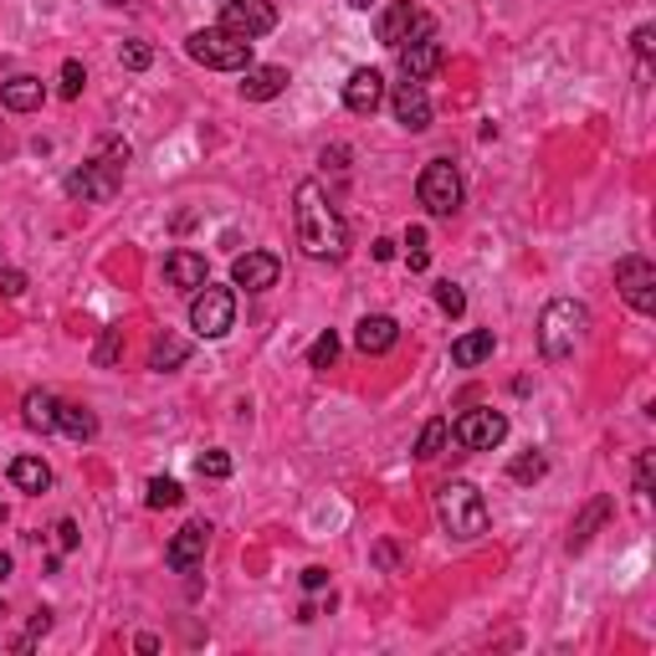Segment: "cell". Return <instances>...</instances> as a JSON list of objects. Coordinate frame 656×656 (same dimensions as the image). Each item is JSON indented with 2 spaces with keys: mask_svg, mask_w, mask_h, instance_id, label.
<instances>
[{
  "mask_svg": "<svg viewBox=\"0 0 656 656\" xmlns=\"http://www.w3.org/2000/svg\"><path fill=\"white\" fill-rule=\"evenodd\" d=\"M293 210H298V247L318 262H339L349 252V226L334 210V200L324 195L318 179H303L298 195H293Z\"/></svg>",
  "mask_w": 656,
  "mask_h": 656,
  "instance_id": "cell-1",
  "label": "cell"
},
{
  "mask_svg": "<svg viewBox=\"0 0 656 656\" xmlns=\"http://www.w3.org/2000/svg\"><path fill=\"white\" fill-rule=\"evenodd\" d=\"M436 518H441V528H447L451 538H482L488 534V503H482V492L462 478L436 488Z\"/></svg>",
  "mask_w": 656,
  "mask_h": 656,
  "instance_id": "cell-2",
  "label": "cell"
},
{
  "mask_svg": "<svg viewBox=\"0 0 656 656\" xmlns=\"http://www.w3.org/2000/svg\"><path fill=\"white\" fill-rule=\"evenodd\" d=\"M123 164H129V144H103L98 160H88L83 170L67 175V195L73 200H113L123 185Z\"/></svg>",
  "mask_w": 656,
  "mask_h": 656,
  "instance_id": "cell-3",
  "label": "cell"
},
{
  "mask_svg": "<svg viewBox=\"0 0 656 656\" xmlns=\"http://www.w3.org/2000/svg\"><path fill=\"white\" fill-rule=\"evenodd\" d=\"M584 328H590V314H584V303L575 298H554L538 318V349L549 359H569L575 354V343L584 339Z\"/></svg>",
  "mask_w": 656,
  "mask_h": 656,
  "instance_id": "cell-4",
  "label": "cell"
},
{
  "mask_svg": "<svg viewBox=\"0 0 656 656\" xmlns=\"http://www.w3.org/2000/svg\"><path fill=\"white\" fill-rule=\"evenodd\" d=\"M185 52H190L200 67H216V73H247L252 67V42H241L221 26H206V31H190L185 36Z\"/></svg>",
  "mask_w": 656,
  "mask_h": 656,
  "instance_id": "cell-5",
  "label": "cell"
},
{
  "mask_svg": "<svg viewBox=\"0 0 656 656\" xmlns=\"http://www.w3.org/2000/svg\"><path fill=\"white\" fill-rule=\"evenodd\" d=\"M237 324V293L231 287H195L190 293V328L200 339H221Z\"/></svg>",
  "mask_w": 656,
  "mask_h": 656,
  "instance_id": "cell-6",
  "label": "cell"
},
{
  "mask_svg": "<svg viewBox=\"0 0 656 656\" xmlns=\"http://www.w3.org/2000/svg\"><path fill=\"white\" fill-rule=\"evenodd\" d=\"M416 195L431 216H457V210H462V175H457V164L431 160L416 179Z\"/></svg>",
  "mask_w": 656,
  "mask_h": 656,
  "instance_id": "cell-7",
  "label": "cell"
},
{
  "mask_svg": "<svg viewBox=\"0 0 656 656\" xmlns=\"http://www.w3.org/2000/svg\"><path fill=\"white\" fill-rule=\"evenodd\" d=\"M426 36H436V21L420 6H411V0H395L385 15H380V42L390 46V52H401V46L411 42H426Z\"/></svg>",
  "mask_w": 656,
  "mask_h": 656,
  "instance_id": "cell-8",
  "label": "cell"
},
{
  "mask_svg": "<svg viewBox=\"0 0 656 656\" xmlns=\"http://www.w3.org/2000/svg\"><path fill=\"white\" fill-rule=\"evenodd\" d=\"M451 436H457L467 451H492L507 436V416H503V411H492V405H472V411L457 416Z\"/></svg>",
  "mask_w": 656,
  "mask_h": 656,
  "instance_id": "cell-9",
  "label": "cell"
},
{
  "mask_svg": "<svg viewBox=\"0 0 656 656\" xmlns=\"http://www.w3.org/2000/svg\"><path fill=\"white\" fill-rule=\"evenodd\" d=\"M615 287L636 314H656V267L646 256H621L615 262Z\"/></svg>",
  "mask_w": 656,
  "mask_h": 656,
  "instance_id": "cell-10",
  "label": "cell"
},
{
  "mask_svg": "<svg viewBox=\"0 0 656 656\" xmlns=\"http://www.w3.org/2000/svg\"><path fill=\"white\" fill-rule=\"evenodd\" d=\"M272 26H277V6H272V0H226L221 31L241 36V42H256V36H267Z\"/></svg>",
  "mask_w": 656,
  "mask_h": 656,
  "instance_id": "cell-11",
  "label": "cell"
},
{
  "mask_svg": "<svg viewBox=\"0 0 656 656\" xmlns=\"http://www.w3.org/2000/svg\"><path fill=\"white\" fill-rule=\"evenodd\" d=\"M210 549V523H185L175 538H170V549H164V565L175 569V575H190Z\"/></svg>",
  "mask_w": 656,
  "mask_h": 656,
  "instance_id": "cell-12",
  "label": "cell"
},
{
  "mask_svg": "<svg viewBox=\"0 0 656 656\" xmlns=\"http://www.w3.org/2000/svg\"><path fill=\"white\" fill-rule=\"evenodd\" d=\"M277 277H283V262L272 252H247L231 262V283L247 293H267V287H277Z\"/></svg>",
  "mask_w": 656,
  "mask_h": 656,
  "instance_id": "cell-13",
  "label": "cell"
},
{
  "mask_svg": "<svg viewBox=\"0 0 656 656\" xmlns=\"http://www.w3.org/2000/svg\"><path fill=\"white\" fill-rule=\"evenodd\" d=\"M380 103H385V77H380V67H354L349 83H343V108H349V113H374Z\"/></svg>",
  "mask_w": 656,
  "mask_h": 656,
  "instance_id": "cell-14",
  "label": "cell"
},
{
  "mask_svg": "<svg viewBox=\"0 0 656 656\" xmlns=\"http://www.w3.org/2000/svg\"><path fill=\"white\" fill-rule=\"evenodd\" d=\"M390 108H395V123H401V129H411V134L431 129V98H426V88H420V83H401V88L390 92Z\"/></svg>",
  "mask_w": 656,
  "mask_h": 656,
  "instance_id": "cell-15",
  "label": "cell"
},
{
  "mask_svg": "<svg viewBox=\"0 0 656 656\" xmlns=\"http://www.w3.org/2000/svg\"><path fill=\"white\" fill-rule=\"evenodd\" d=\"M164 277H170V287H179V293H195V287H206V256L190 252V247H179V252L164 256Z\"/></svg>",
  "mask_w": 656,
  "mask_h": 656,
  "instance_id": "cell-16",
  "label": "cell"
},
{
  "mask_svg": "<svg viewBox=\"0 0 656 656\" xmlns=\"http://www.w3.org/2000/svg\"><path fill=\"white\" fill-rule=\"evenodd\" d=\"M287 83H293V77H287V67H247V73H241V98H247V103H272V98H277V92H287Z\"/></svg>",
  "mask_w": 656,
  "mask_h": 656,
  "instance_id": "cell-17",
  "label": "cell"
},
{
  "mask_svg": "<svg viewBox=\"0 0 656 656\" xmlns=\"http://www.w3.org/2000/svg\"><path fill=\"white\" fill-rule=\"evenodd\" d=\"M354 343L364 349V354H390V349L401 343V324H395L390 314H370V318H359Z\"/></svg>",
  "mask_w": 656,
  "mask_h": 656,
  "instance_id": "cell-18",
  "label": "cell"
},
{
  "mask_svg": "<svg viewBox=\"0 0 656 656\" xmlns=\"http://www.w3.org/2000/svg\"><path fill=\"white\" fill-rule=\"evenodd\" d=\"M436 67H441V42H436V36L401 46V73H405V83H426Z\"/></svg>",
  "mask_w": 656,
  "mask_h": 656,
  "instance_id": "cell-19",
  "label": "cell"
},
{
  "mask_svg": "<svg viewBox=\"0 0 656 656\" xmlns=\"http://www.w3.org/2000/svg\"><path fill=\"white\" fill-rule=\"evenodd\" d=\"M42 98H46V88H42V77H11L6 88H0V103L11 108V113H31V108H42Z\"/></svg>",
  "mask_w": 656,
  "mask_h": 656,
  "instance_id": "cell-20",
  "label": "cell"
},
{
  "mask_svg": "<svg viewBox=\"0 0 656 656\" xmlns=\"http://www.w3.org/2000/svg\"><path fill=\"white\" fill-rule=\"evenodd\" d=\"M492 349H498V339H492V328H478V334H462V339L451 343V364H462V370H472V364L492 359Z\"/></svg>",
  "mask_w": 656,
  "mask_h": 656,
  "instance_id": "cell-21",
  "label": "cell"
},
{
  "mask_svg": "<svg viewBox=\"0 0 656 656\" xmlns=\"http://www.w3.org/2000/svg\"><path fill=\"white\" fill-rule=\"evenodd\" d=\"M605 518H611V498H595V503H590L580 518H575V528H569V554H580L584 544L595 538V528H600Z\"/></svg>",
  "mask_w": 656,
  "mask_h": 656,
  "instance_id": "cell-22",
  "label": "cell"
},
{
  "mask_svg": "<svg viewBox=\"0 0 656 656\" xmlns=\"http://www.w3.org/2000/svg\"><path fill=\"white\" fill-rule=\"evenodd\" d=\"M57 395H46V390H31L26 401H21V411H26V426L31 431H57Z\"/></svg>",
  "mask_w": 656,
  "mask_h": 656,
  "instance_id": "cell-23",
  "label": "cell"
},
{
  "mask_svg": "<svg viewBox=\"0 0 656 656\" xmlns=\"http://www.w3.org/2000/svg\"><path fill=\"white\" fill-rule=\"evenodd\" d=\"M11 482L21 492H31V498H36V492L52 488V467H46L42 457H15V462H11Z\"/></svg>",
  "mask_w": 656,
  "mask_h": 656,
  "instance_id": "cell-24",
  "label": "cell"
},
{
  "mask_svg": "<svg viewBox=\"0 0 656 656\" xmlns=\"http://www.w3.org/2000/svg\"><path fill=\"white\" fill-rule=\"evenodd\" d=\"M185 359H190V343L179 339V334H160V339H154V349H150V370H179V364H185Z\"/></svg>",
  "mask_w": 656,
  "mask_h": 656,
  "instance_id": "cell-25",
  "label": "cell"
},
{
  "mask_svg": "<svg viewBox=\"0 0 656 656\" xmlns=\"http://www.w3.org/2000/svg\"><path fill=\"white\" fill-rule=\"evenodd\" d=\"M57 431H67L73 441H92V436H98V420H92L88 405H57Z\"/></svg>",
  "mask_w": 656,
  "mask_h": 656,
  "instance_id": "cell-26",
  "label": "cell"
},
{
  "mask_svg": "<svg viewBox=\"0 0 656 656\" xmlns=\"http://www.w3.org/2000/svg\"><path fill=\"white\" fill-rule=\"evenodd\" d=\"M544 472H549V457H544V451H523V457H513V467H507V478L523 482V488H528V482H538Z\"/></svg>",
  "mask_w": 656,
  "mask_h": 656,
  "instance_id": "cell-27",
  "label": "cell"
},
{
  "mask_svg": "<svg viewBox=\"0 0 656 656\" xmlns=\"http://www.w3.org/2000/svg\"><path fill=\"white\" fill-rule=\"evenodd\" d=\"M447 436H451V420H426V431H420V441H416V457H420V462H431V457H441V447H447Z\"/></svg>",
  "mask_w": 656,
  "mask_h": 656,
  "instance_id": "cell-28",
  "label": "cell"
},
{
  "mask_svg": "<svg viewBox=\"0 0 656 656\" xmlns=\"http://www.w3.org/2000/svg\"><path fill=\"white\" fill-rule=\"evenodd\" d=\"M334 359H339V334L324 328L314 339V349H308V364H314V370H334Z\"/></svg>",
  "mask_w": 656,
  "mask_h": 656,
  "instance_id": "cell-29",
  "label": "cell"
},
{
  "mask_svg": "<svg viewBox=\"0 0 656 656\" xmlns=\"http://www.w3.org/2000/svg\"><path fill=\"white\" fill-rule=\"evenodd\" d=\"M179 498H185V492H179L175 478H154L150 488H144V503L150 507H179Z\"/></svg>",
  "mask_w": 656,
  "mask_h": 656,
  "instance_id": "cell-30",
  "label": "cell"
},
{
  "mask_svg": "<svg viewBox=\"0 0 656 656\" xmlns=\"http://www.w3.org/2000/svg\"><path fill=\"white\" fill-rule=\"evenodd\" d=\"M405 256H411V272H426V262H431V247H426V231H420V226L405 231Z\"/></svg>",
  "mask_w": 656,
  "mask_h": 656,
  "instance_id": "cell-31",
  "label": "cell"
},
{
  "mask_svg": "<svg viewBox=\"0 0 656 656\" xmlns=\"http://www.w3.org/2000/svg\"><path fill=\"white\" fill-rule=\"evenodd\" d=\"M436 308H441V314H451V318H462L467 314V293L457 283H436Z\"/></svg>",
  "mask_w": 656,
  "mask_h": 656,
  "instance_id": "cell-32",
  "label": "cell"
},
{
  "mask_svg": "<svg viewBox=\"0 0 656 656\" xmlns=\"http://www.w3.org/2000/svg\"><path fill=\"white\" fill-rule=\"evenodd\" d=\"M195 472H200V478H210V482H221V478H231V457H226V451H200Z\"/></svg>",
  "mask_w": 656,
  "mask_h": 656,
  "instance_id": "cell-33",
  "label": "cell"
},
{
  "mask_svg": "<svg viewBox=\"0 0 656 656\" xmlns=\"http://www.w3.org/2000/svg\"><path fill=\"white\" fill-rule=\"evenodd\" d=\"M119 57H123V67H129V73H144V67L154 62V46L150 42H123Z\"/></svg>",
  "mask_w": 656,
  "mask_h": 656,
  "instance_id": "cell-34",
  "label": "cell"
},
{
  "mask_svg": "<svg viewBox=\"0 0 656 656\" xmlns=\"http://www.w3.org/2000/svg\"><path fill=\"white\" fill-rule=\"evenodd\" d=\"M83 88H88L83 62H62V98H83Z\"/></svg>",
  "mask_w": 656,
  "mask_h": 656,
  "instance_id": "cell-35",
  "label": "cell"
},
{
  "mask_svg": "<svg viewBox=\"0 0 656 656\" xmlns=\"http://www.w3.org/2000/svg\"><path fill=\"white\" fill-rule=\"evenodd\" d=\"M119 349H123V328H108L103 334V343H98V364H113V359H119Z\"/></svg>",
  "mask_w": 656,
  "mask_h": 656,
  "instance_id": "cell-36",
  "label": "cell"
},
{
  "mask_svg": "<svg viewBox=\"0 0 656 656\" xmlns=\"http://www.w3.org/2000/svg\"><path fill=\"white\" fill-rule=\"evenodd\" d=\"M652 478H656V451H642V462H636V492H652Z\"/></svg>",
  "mask_w": 656,
  "mask_h": 656,
  "instance_id": "cell-37",
  "label": "cell"
},
{
  "mask_svg": "<svg viewBox=\"0 0 656 656\" xmlns=\"http://www.w3.org/2000/svg\"><path fill=\"white\" fill-rule=\"evenodd\" d=\"M0 293H6V298H21V293H26V272L6 267V272H0Z\"/></svg>",
  "mask_w": 656,
  "mask_h": 656,
  "instance_id": "cell-38",
  "label": "cell"
},
{
  "mask_svg": "<svg viewBox=\"0 0 656 656\" xmlns=\"http://www.w3.org/2000/svg\"><path fill=\"white\" fill-rule=\"evenodd\" d=\"M631 42H636V57L652 62V52H656V26H636V36H631Z\"/></svg>",
  "mask_w": 656,
  "mask_h": 656,
  "instance_id": "cell-39",
  "label": "cell"
},
{
  "mask_svg": "<svg viewBox=\"0 0 656 656\" xmlns=\"http://www.w3.org/2000/svg\"><path fill=\"white\" fill-rule=\"evenodd\" d=\"M73 544H77V523L62 518V523H57V549H73Z\"/></svg>",
  "mask_w": 656,
  "mask_h": 656,
  "instance_id": "cell-40",
  "label": "cell"
},
{
  "mask_svg": "<svg viewBox=\"0 0 656 656\" xmlns=\"http://www.w3.org/2000/svg\"><path fill=\"white\" fill-rule=\"evenodd\" d=\"M324 584H328V569H303V590H324Z\"/></svg>",
  "mask_w": 656,
  "mask_h": 656,
  "instance_id": "cell-41",
  "label": "cell"
},
{
  "mask_svg": "<svg viewBox=\"0 0 656 656\" xmlns=\"http://www.w3.org/2000/svg\"><path fill=\"white\" fill-rule=\"evenodd\" d=\"M6 575H11V554H0V580H6Z\"/></svg>",
  "mask_w": 656,
  "mask_h": 656,
  "instance_id": "cell-42",
  "label": "cell"
},
{
  "mask_svg": "<svg viewBox=\"0 0 656 656\" xmlns=\"http://www.w3.org/2000/svg\"><path fill=\"white\" fill-rule=\"evenodd\" d=\"M349 6H359V11H370V6H374V0H349Z\"/></svg>",
  "mask_w": 656,
  "mask_h": 656,
  "instance_id": "cell-43",
  "label": "cell"
},
{
  "mask_svg": "<svg viewBox=\"0 0 656 656\" xmlns=\"http://www.w3.org/2000/svg\"><path fill=\"white\" fill-rule=\"evenodd\" d=\"M0 615H6V595H0Z\"/></svg>",
  "mask_w": 656,
  "mask_h": 656,
  "instance_id": "cell-44",
  "label": "cell"
},
{
  "mask_svg": "<svg viewBox=\"0 0 656 656\" xmlns=\"http://www.w3.org/2000/svg\"><path fill=\"white\" fill-rule=\"evenodd\" d=\"M108 6H123V0H108Z\"/></svg>",
  "mask_w": 656,
  "mask_h": 656,
  "instance_id": "cell-45",
  "label": "cell"
},
{
  "mask_svg": "<svg viewBox=\"0 0 656 656\" xmlns=\"http://www.w3.org/2000/svg\"><path fill=\"white\" fill-rule=\"evenodd\" d=\"M0 518H6V507H0Z\"/></svg>",
  "mask_w": 656,
  "mask_h": 656,
  "instance_id": "cell-46",
  "label": "cell"
}]
</instances>
